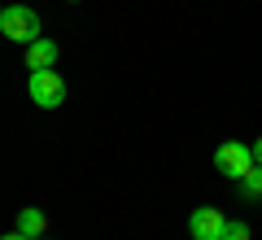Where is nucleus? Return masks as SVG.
I'll list each match as a JSON object with an SVG mask.
<instances>
[{
    "label": "nucleus",
    "mask_w": 262,
    "mask_h": 240,
    "mask_svg": "<svg viewBox=\"0 0 262 240\" xmlns=\"http://www.w3.org/2000/svg\"><path fill=\"white\" fill-rule=\"evenodd\" d=\"M0 35H9L13 44H35L39 39V13L31 5H9L0 18Z\"/></svg>",
    "instance_id": "f257e3e1"
},
{
    "label": "nucleus",
    "mask_w": 262,
    "mask_h": 240,
    "mask_svg": "<svg viewBox=\"0 0 262 240\" xmlns=\"http://www.w3.org/2000/svg\"><path fill=\"white\" fill-rule=\"evenodd\" d=\"M27 96H31V105H39V110H57V105L66 101V79L57 70H31Z\"/></svg>",
    "instance_id": "f03ea898"
},
{
    "label": "nucleus",
    "mask_w": 262,
    "mask_h": 240,
    "mask_svg": "<svg viewBox=\"0 0 262 240\" xmlns=\"http://www.w3.org/2000/svg\"><path fill=\"white\" fill-rule=\"evenodd\" d=\"M214 166H219V175H227V179L241 184V179L253 170V144H241V140L219 144V148H214Z\"/></svg>",
    "instance_id": "7ed1b4c3"
},
{
    "label": "nucleus",
    "mask_w": 262,
    "mask_h": 240,
    "mask_svg": "<svg viewBox=\"0 0 262 240\" xmlns=\"http://www.w3.org/2000/svg\"><path fill=\"white\" fill-rule=\"evenodd\" d=\"M223 227H227V219L214 205H201V210H192V219H188L192 240H223Z\"/></svg>",
    "instance_id": "20e7f679"
},
{
    "label": "nucleus",
    "mask_w": 262,
    "mask_h": 240,
    "mask_svg": "<svg viewBox=\"0 0 262 240\" xmlns=\"http://www.w3.org/2000/svg\"><path fill=\"white\" fill-rule=\"evenodd\" d=\"M57 66V44L39 35L35 44H27V70H53Z\"/></svg>",
    "instance_id": "39448f33"
},
{
    "label": "nucleus",
    "mask_w": 262,
    "mask_h": 240,
    "mask_svg": "<svg viewBox=\"0 0 262 240\" xmlns=\"http://www.w3.org/2000/svg\"><path fill=\"white\" fill-rule=\"evenodd\" d=\"M18 231H22V236H31V240L48 236V219H44V210H22V214H18Z\"/></svg>",
    "instance_id": "423d86ee"
},
{
    "label": "nucleus",
    "mask_w": 262,
    "mask_h": 240,
    "mask_svg": "<svg viewBox=\"0 0 262 240\" xmlns=\"http://www.w3.org/2000/svg\"><path fill=\"white\" fill-rule=\"evenodd\" d=\"M241 197H245V201H262V166H258V162H253V170L241 179Z\"/></svg>",
    "instance_id": "0eeeda50"
},
{
    "label": "nucleus",
    "mask_w": 262,
    "mask_h": 240,
    "mask_svg": "<svg viewBox=\"0 0 262 240\" xmlns=\"http://www.w3.org/2000/svg\"><path fill=\"white\" fill-rule=\"evenodd\" d=\"M253 231H249V223H232L227 219V227H223V240H249Z\"/></svg>",
    "instance_id": "6e6552de"
},
{
    "label": "nucleus",
    "mask_w": 262,
    "mask_h": 240,
    "mask_svg": "<svg viewBox=\"0 0 262 240\" xmlns=\"http://www.w3.org/2000/svg\"><path fill=\"white\" fill-rule=\"evenodd\" d=\"M253 162H258V166H262V136L253 140Z\"/></svg>",
    "instance_id": "1a4fd4ad"
},
{
    "label": "nucleus",
    "mask_w": 262,
    "mask_h": 240,
    "mask_svg": "<svg viewBox=\"0 0 262 240\" xmlns=\"http://www.w3.org/2000/svg\"><path fill=\"white\" fill-rule=\"evenodd\" d=\"M0 240H31V236H22V231H9V236H0Z\"/></svg>",
    "instance_id": "9d476101"
},
{
    "label": "nucleus",
    "mask_w": 262,
    "mask_h": 240,
    "mask_svg": "<svg viewBox=\"0 0 262 240\" xmlns=\"http://www.w3.org/2000/svg\"><path fill=\"white\" fill-rule=\"evenodd\" d=\"M39 240H53V236H39Z\"/></svg>",
    "instance_id": "9b49d317"
},
{
    "label": "nucleus",
    "mask_w": 262,
    "mask_h": 240,
    "mask_svg": "<svg viewBox=\"0 0 262 240\" xmlns=\"http://www.w3.org/2000/svg\"><path fill=\"white\" fill-rule=\"evenodd\" d=\"M0 18H5V9H0Z\"/></svg>",
    "instance_id": "f8f14e48"
}]
</instances>
